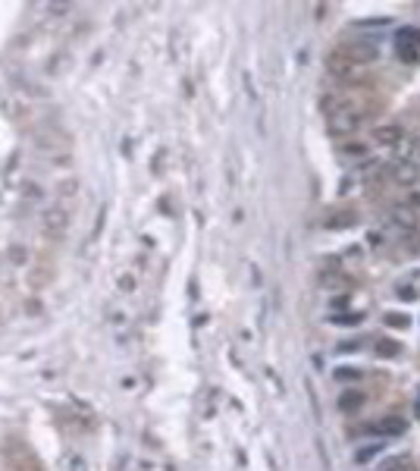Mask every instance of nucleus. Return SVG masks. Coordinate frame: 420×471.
I'll return each instance as SVG.
<instances>
[{"label":"nucleus","instance_id":"1","mask_svg":"<svg viewBox=\"0 0 420 471\" xmlns=\"http://www.w3.org/2000/svg\"><path fill=\"white\" fill-rule=\"evenodd\" d=\"M326 66H329V76H336L342 85H358V82H364V66H358V63H348V60H342L339 54H329V60H326Z\"/></svg>","mask_w":420,"mask_h":471},{"label":"nucleus","instance_id":"2","mask_svg":"<svg viewBox=\"0 0 420 471\" xmlns=\"http://www.w3.org/2000/svg\"><path fill=\"white\" fill-rule=\"evenodd\" d=\"M332 54H339L342 60H348V63H358V66H367L376 60V48L367 41H342Z\"/></svg>","mask_w":420,"mask_h":471},{"label":"nucleus","instance_id":"3","mask_svg":"<svg viewBox=\"0 0 420 471\" xmlns=\"http://www.w3.org/2000/svg\"><path fill=\"white\" fill-rule=\"evenodd\" d=\"M402 126H395V123H386V126H376L373 129V142L376 145H389V148H395V145H402Z\"/></svg>","mask_w":420,"mask_h":471},{"label":"nucleus","instance_id":"4","mask_svg":"<svg viewBox=\"0 0 420 471\" xmlns=\"http://www.w3.org/2000/svg\"><path fill=\"white\" fill-rule=\"evenodd\" d=\"M404 427H408V424H404L402 418H379V424H373V430H376V434H386V437L404 434Z\"/></svg>","mask_w":420,"mask_h":471},{"label":"nucleus","instance_id":"5","mask_svg":"<svg viewBox=\"0 0 420 471\" xmlns=\"http://www.w3.org/2000/svg\"><path fill=\"white\" fill-rule=\"evenodd\" d=\"M395 182L398 185H411V182H417V176H420V170H417V163H411V161H404V163H398L395 167Z\"/></svg>","mask_w":420,"mask_h":471},{"label":"nucleus","instance_id":"6","mask_svg":"<svg viewBox=\"0 0 420 471\" xmlns=\"http://www.w3.org/2000/svg\"><path fill=\"white\" fill-rule=\"evenodd\" d=\"M361 406H364V396L355 393V390H348V393L339 399V408H342V412H355V408H361Z\"/></svg>","mask_w":420,"mask_h":471},{"label":"nucleus","instance_id":"7","mask_svg":"<svg viewBox=\"0 0 420 471\" xmlns=\"http://www.w3.org/2000/svg\"><path fill=\"white\" fill-rule=\"evenodd\" d=\"M351 223H355V214H351V211H342V214H332L326 227H329V229H342V227H351Z\"/></svg>","mask_w":420,"mask_h":471},{"label":"nucleus","instance_id":"8","mask_svg":"<svg viewBox=\"0 0 420 471\" xmlns=\"http://www.w3.org/2000/svg\"><path fill=\"white\" fill-rule=\"evenodd\" d=\"M339 154H342V157H364V154H367V145L348 142V145H342V148H339Z\"/></svg>","mask_w":420,"mask_h":471},{"label":"nucleus","instance_id":"9","mask_svg":"<svg viewBox=\"0 0 420 471\" xmlns=\"http://www.w3.org/2000/svg\"><path fill=\"white\" fill-rule=\"evenodd\" d=\"M395 217L398 223H402V227H414V211H408V208H395Z\"/></svg>","mask_w":420,"mask_h":471},{"label":"nucleus","instance_id":"10","mask_svg":"<svg viewBox=\"0 0 420 471\" xmlns=\"http://www.w3.org/2000/svg\"><path fill=\"white\" fill-rule=\"evenodd\" d=\"M376 352L383 355V358H395V355H398V342H392V340H383V342H379V349H376Z\"/></svg>","mask_w":420,"mask_h":471},{"label":"nucleus","instance_id":"11","mask_svg":"<svg viewBox=\"0 0 420 471\" xmlns=\"http://www.w3.org/2000/svg\"><path fill=\"white\" fill-rule=\"evenodd\" d=\"M379 449H383V446H379V443H373V446H367V449H361V453H358V462H370V459H373V455H376V453H379Z\"/></svg>","mask_w":420,"mask_h":471},{"label":"nucleus","instance_id":"12","mask_svg":"<svg viewBox=\"0 0 420 471\" xmlns=\"http://www.w3.org/2000/svg\"><path fill=\"white\" fill-rule=\"evenodd\" d=\"M339 380H358V377H361V371L358 368H339Z\"/></svg>","mask_w":420,"mask_h":471},{"label":"nucleus","instance_id":"13","mask_svg":"<svg viewBox=\"0 0 420 471\" xmlns=\"http://www.w3.org/2000/svg\"><path fill=\"white\" fill-rule=\"evenodd\" d=\"M386 324H389V327H404L408 317H404V314H386Z\"/></svg>","mask_w":420,"mask_h":471},{"label":"nucleus","instance_id":"14","mask_svg":"<svg viewBox=\"0 0 420 471\" xmlns=\"http://www.w3.org/2000/svg\"><path fill=\"white\" fill-rule=\"evenodd\" d=\"M389 25V19H370V22H358V29H383Z\"/></svg>","mask_w":420,"mask_h":471},{"label":"nucleus","instance_id":"15","mask_svg":"<svg viewBox=\"0 0 420 471\" xmlns=\"http://www.w3.org/2000/svg\"><path fill=\"white\" fill-rule=\"evenodd\" d=\"M398 298L411 302V298H417V292H414V289H408V286H402V289H398Z\"/></svg>","mask_w":420,"mask_h":471},{"label":"nucleus","instance_id":"16","mask_svg":"<svg viewBox=\"0 0 420 471\" xmlns=\"http://www.w3.org/2000/svg\"><path fill=\"white\" fill-rule=\"evenodd\" d=\"M414 204H417V208H420V192H417V195H414Z\"/></svg>","mask_w":420,"mask_h":471}]
</instances>
